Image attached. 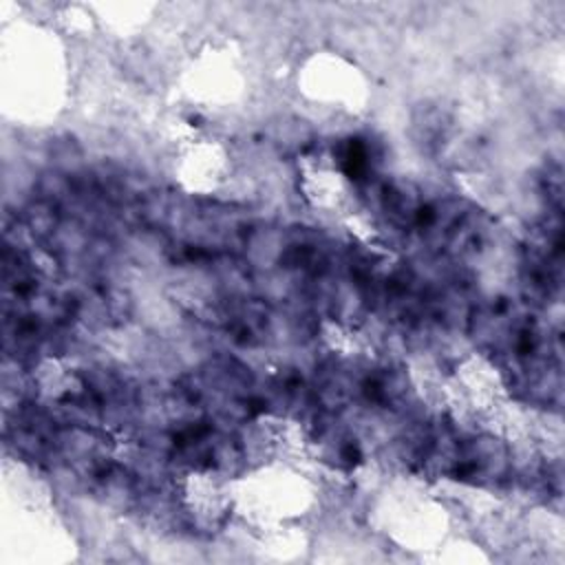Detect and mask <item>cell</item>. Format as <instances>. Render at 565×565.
<instances>
[{
	"label": "cell",
	"mask_w": 565,
	"mask_h": 565,
	"mask_svg": "<svg viewBox=\"0 0 565 565\" xmlns=\"http://www.w3.org/2000/svg\"><path fill=\"white\" fill-rule=\"evenodd\" d=\"M188 503L192 514L214 523L223 516V510L230 503V490H225V486L212 472L192 475L188 483Z\"/></svg>",
	"instance_id": "obj_1"
}]
</instances>
